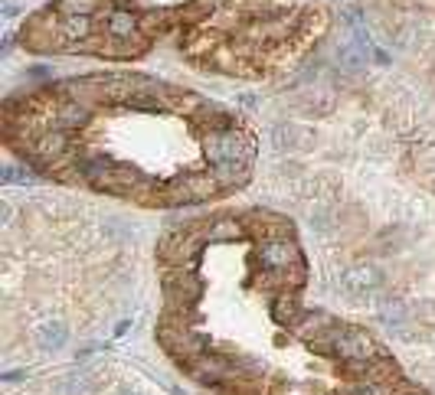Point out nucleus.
Listing matches in <instances>:
<instances>
[{
  "mask_svg": "<svg viewBox=\"0 0 435 395\" xmlns=\"http://www.w3.org/2000/svg\"><path fill=\"white\" fill-rule=\"evenodd\" d=\"M334 222H337V219H334L331 206H315V210H311V226H315L317 232H331Z\"/></svg>",
  "mask_w": 435,
  "mask_h": 395,
  "instance_id": "0eeeda50",
  "label": "nucleus"
},
{
  "mask_svg": "<svg viewBox=\"0 0 435 395\" xmlns=\"http://www.w3.org/2000/svg\"><path fill=\"white\" fill-rule=\"evenodd\" d=\"M118 395H137V392H131V389H121V392Z\"/></svg>",
  "mask_w": 435,
  "mask_h": 395,
  "instance_id": "1a4fd4ad",
  "label": "nucleus"
},
{
  "mask_svg": "<svg viewBox=\"0 0 435 395\" xmlns=\"http://www.w3.org/2000/svg\"><path fill=\"white\" fill-rule=\"evenodd\" d=\"M69 340V330L62 327V324H43V327L36 330V343H40V350H46V353H56V350H62Z\"/></svg>",
  "mask_w": 435,
  "mask_h": 395,
  "instance_id": "20e7f679",
  "label": "nucleus"
},
{
  "mask_svg": "<svg viewBox=\"0 0 435 395\" xmlns=\"http://www.w3.org/2000/svg\"><path fill=\"white\" fill-rule=\"evenodd\" d=\"M367 50L370 46H363V42H344L341 50H337V59L350 69H363L367 66Z\"/></svg>",
  "mask_w": 435,
  "mask_h": 395,
  "instance_id": "39448f33",
  "label": "nucleus"
},
{
  "mask_svg": "<svg viewBox=\"0 0 435 395\" xmlns=\"http://www.w3.org/2000/svg\"><path fill=\"white\" fill-rule=\"evenodd\" d=\"M380 320H383L390 330H402L406 324V307L400 301H383L380 304Z\"/></svg>",
  "mask_w": 435,
  "mask_h": 395,
  "instance_id": "423d86ee",
  "label": "nucleus"
},
{
  "mask_svg": "<svg viewBox=\"0 0 435 395\" xmlns=\"http://www.w3.org/2000/svg\"><path fill=\"white\" fill-rule=\"evenodd\" d=\"M307 141H311V134L298 125L278 121V125L272 127V147H278V151H295V147H305Z\"/></svg>",
  "mask_w": 435,
  "mask_h": 395,
  "instance_id": "7ed1b4c3",
  "label": "nucleus"
},
{
  "mask_svg": "<svg viewBox=\"0 0 435 395\" xmlns=\"http://www.w3.org/2000/svg\"><path fill=\"white\" fill-rule=\"evenodd\" d=\"M26 372H4V379H7V382H13V379H23Z\"/></svg>",
  "mask_w": 435,
  "mask_h": 395,
  "instance_id": "6e6552de",
  "label": "nucleus"
},
{
  "mask_svg": "<svg viewBox=\"0 0 435 395\" xmlns=\"http://www.w3.org/2000/svg\"><path fill=\"white\" fill-rule=\"evenodd\" d=\"M380 287H383V271L373 268V265H354L337 277V291L347 301H370V297H376Z\"/></svg>",
  "mask_w": 435,
  "mask_h": 395,
  "instance_id": "f03ea898",
  "label": "nucleus"
},
{
  "mask_svg": "<svg viewBox=\"0 0 435 395\" xmlns=\"http://www.w3.org/2000/svg\"><path fill=\"white\" fill-rule=\"evenodd\" d=\"M259 258H262V265L269 271H305L298 245H295L291 236H285V232H275V236L265 239L259 245Z\"/></svg>",
  "mask_w": 435,
  "mask_h": 395,
  "instance_id": "f257e3e1",
  "label": "nucleus"
}]
</instances>
